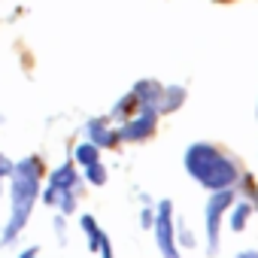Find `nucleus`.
<instances>
[{"mask_svg":"<svg viewBox=\"0 0 258 258\" xmlns=\"http://www.w3.org/2000/svg\"><path fill=\"white\" fill-rule=\"evenodd\" d=\"M7 179H10V222H7L4 234H0V246H13L16 237L25 231V225L34 213V204L40 198L43 161L37 155H28V158L13 164Z\"/></svg>","mask_w":258,"mask_h":258,"instance_id":"f257e3e1","label":"nucleus"},{"mask_svg":"<svg viewBox=\"0 0 258 258\" xmlns=\"http://www.w3.org/2000/svg\"><path fill=\"white\" fill-rule=\"evenodd\" d=\"M185 164H188V173H191L195 179H201L204 185H210V188H225V185H231V182L237 179L234 164H231L228 158H222V155H219L213 146H207V143L191 146L188 155H185Z\"/></svg>","mask_w":258,"mask_h":258,"instance_id":"f03ea898","label":"nucleus"},{"mask_svg":"<svg viewBox=\"0 0 258 258\" xmlns=\"http://www.w3.org/2000/svg\"><path fill=\"white\" fill-rule=\"evenodd\" d=\"M76 188H79V176H76L73 164L67 161V164H61V167H55V170L49 173V188H46V191H40V195H43V204L55 207L58 191H76Z\"/></svg>","mask_w":258,"mask_h":258,"instance_id":"7ed1b4c3","label":"nucleus"},{"mask_svg":"<svg viewBox=\"0 0 258 258\" xmlns=\"http://www.w3.org/2000/svg\"><path fill=\"white\" fill-rule=\"evenodd\" d=\"M170 213H173V207H170V201H161L158 204V216H155V234H158V246H161V255L164 258H179V252H176V246H173V222H170Z\"/></svg>","mask_w":258,"mask_h":258,"instance_id":"20e7f679","label":"nucleus"},{"mask_svg":"<svg viewBox=\"0 0 258 258\" xmlns=\"http://www.w3.org/2000/svg\"><path fill=\"white\" fill-rule=\"evenodd\" d=\"M152 131H155V106H143V112L118 131V140H143Z\"/></svg>","mask_w":258,"mask_h":258,"instance_id":"39448f33","label":"nucleus"},{"mask_svg":"<svg viewBox=\"0 0 258 258\" xmlns=\"http://www.w3.org/2000/svg\"><path fill=\"white\" fill-rule=\"evenodd\" d=\"M85 131H88V140H91L97 149H103V146H115V143H118V131H109L103 118H91V121L85 124Z\"/></svg>","mask_w":258,"mask_h":258,"instance_id":"423d86ee","label":"nucleus"},{"mask_svg":"<svg viewBox=\"0 0 258 258\" xmlns=\"http://www.w3.org/2000/svg\"><path fill=\"white\" fill-rule=\"evenodd\" d=\"M231 204V191H219L213 201H210V210H207V216H210V243H216V228H219V213L225 210Z\"/></svg>","mask_w":258,"mask_h":258,"instance_id":"0eeeda50","label":"nucleus"},{"mask_svg":"<svg viewBox=\"0 0 258 258\" xmlns=\"http://www.w3.org/2000/svg\"><path fill=\"white\" fill-rule=\"evenodd\" d=\"M79 225H82V231H85V237H88V249H91V252H97V249H100V243L106 240V234L97 228L94 216H82V219H79Z\"/></svg>","mask_w":258,"mask_h":258,"instance_id":"6e6552de","label":"nucleus"},{"mask_svg":"<svg viewBox=\"0 0 258 258\" xmlns=\"http://www.w3.org/2000/svg\"><path fill=\"white\" fill-rule=\"evenodd\" d=\"M97 152H100V149H97L91 140H88V143H79V146L73 149V161H76L79 167H88V164L97 161Z\"/></svg>","mask_w":258,"mask_h":258,"instance_id":"1a4fd4ad","label":"nucleus"},{"mask_svg":"<svg viewBox=\"0 0 258 258\" xmlns=\"http://www.w3.org/2000/svg\"><path fill=\"white\" fill-rule=\"evenodd\" d=\"M85 179H88L91 185H103V182H106V167H103L100 161L88 164V167H85Z\"/></svg>","mask_w":258,"mask_h":258,"instance_id":"9d476101","label":"nucleus"},{"mask_svg":"<svg viewBox=\"0 0 258 258\" xmlns=\"http://www.w3.org/2000/svg\"><path fill=\"white\" fill-rule=\"evenodd\" d=\"M182 97H185V91L182 88H170L167 94H164V103H161V109L167 112V109H176L179 103H182Z\"/></svg>","mask_w":258,"mask_h":258,"instance_id":"9b49d317","label":"nucleus"},{"mask_svg":"<svg viewBox=\"0 0 258 258\" xmlns=\"http://www.w3.org/2000/svg\"><path fill=\"white\" fill-rule=\"evenodd\" d=\"M10 170H13V161L7 155H0V191H4V179L10 176Z\"/></svg>","mask_w":258,"mask_h":258,"instance_id":"f8f14e48","label":"nucleus"},{"mask_svg":"<svg viewBox=\"0 0 258 258\" xmlns=\"http://www.w3.org/2000/svg\"><path fill=\"white\" fill-rule=\"evenodd\" d=\"M246 216H249V207L243 204V207H237V213H234V228L240 231L243 228V222H246Z\"/></svg>","mask_w":258,"mask_h":258,"instance_id":"ddd939ff","label":"nucleus"},{"mask_svg":"<svg viewBox=\"0 0 258 258\" xmlns=\"http://www.w3.org/2000/svg\"><path fill=\"white\" fill-rule=\"evenodd\" d=\"M97 252H100V258H112V246H109V237L100 243V249H97Z\"/></svg>","mask_w":258,"mask_h":258,"instance_id":"4468645a","label":"nucleus"},{"mask_svg":"<svg viewBox=\"0 0 258 258\" xmlns=\"http://www.w3.org/2000/svg\"><path fill=\"white\" fill-rule=\"evenodd\" d=\"M152 222H155V216H152L149 210H143V216H140V225H143V228H152Z\"/></svg>","mask_w":258,"mask_h":258,"instance_id":"2eb2a0df","label":"nucleus"},{"mask_svg":"<svg viewBox=\"0 0 258 258\" xmlns=\"http://www.w3.org/2000/svg\"><path fill=\"white\" fill-rule=\"evenodd\" d=\"M19 258H40V246H31V249H25Z\"/></svg>","mask_w":258,"mask_h":258,"instance_id":"dca6fc26","label":"nucleus"},{"mask_svg":"<svg viewBox=\"0 0 258 258\" xmlns=\"http://www.w3.org/2000/svg\"><path fill=\"white\" fill-rule=\"evenodd\" d=\"M240 258H258V255H255V252H246V255H240Z\"/></svg>","mask_w":258,"mask_h":258,"instance_id":"f3484780","label":"nucleus"},{"mask_svg":"<svg viewBox=\"0 0 258 258\" xmlns=\"http://www.w3.org/2000/svg\"><path fill=\"white\" fill-rule=\"evenodd\" d=\"M0 121H4V115H0Z\"/></svg>","mask_w":258,"mask_h":258,"instance_id":"a211bd4d","label":"nucleus"}]
</instances>
